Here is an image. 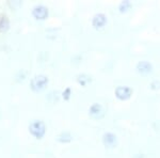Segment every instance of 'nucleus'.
<instances>
[{"instance_id": "1", "label": "nucleus", "mask_w": 160, "mask_h": 158, "mask_svg": "<svg viewBox=\"0 0 160 158\" xmlns=\"http://www.w3.org/2000/svg\"><path fill=\"white\" fill-rule=\"evenodd\" d=\"M49 84V78L46 75L38 74L33 76L30 80V89L34 92H41L46 89Z\"/></svg>"}, {"instance_id": "2", "label": "nucleus", "mask_w": 160, "mask_h": 158, "mask_svg": "<svg viewBox=\"0 0 160 158\" xmlns=\"http://www.w3.org/2000/svg\"><path fill=\"white\" fill-rule=\"evenodd\" d=\"M29 133L35 139H42L46 134V125L41 120H33L29 124Z\"/></svg>"}, {"instance_id": "3", "label": "nucleus", "mask_w": 160, "mask_h": 158, "mask_svg": "<svg viewBox=\"0 0 160 158\" xmlns=\"http://www.w3.org/2000/svg\"><path fill=\"white\" fill-rule=\"evenodd\" d=\"M49 15V10L44 4H38L32 9V16L38 20H45Z\"/></svg>"}, {"instance_id": "4", "label": "nucleus", "mask_w": 160, "mask_h": 158, "mask_svg": "<svg viewBox=\"0 0 160 158\" xmlns=\"http://www.w3.org/2000/svg\"><path fill=\"white\" fill-rule=\"evenodd\" d=\"M89 115L94 120H100L105 116V109L100 104L94 103L89 109Z\"/></svg>"}, {"instance_id": "5", "label": "nucleus", "mask_w": 160, "mask_h": 158, "mask_svg": "<svg viewBox=\"0 0 160 158\" xmlns=\"http://www.w3.org/2000/svg\"><path fill=\"white\" fill-rule=\"evenodd\" d=\"M132 95V89L126 85H120L115 89V96L121 100H126Z\"/></svg>"}, {"instance_id": "6", "label": "nucleus", "mask_w": 160, "mask_h": 158, "mask_svg": "<svg viewBox=\"0 0 160 158\" xmlns=\"http://www.w3.org/2000/svg\"><path fill=\"white\" fill-rule=\"evenodd\" d=\"M102 142L104 145L108 149H113L118 145V138L114 134L112 133H106L102 136Z\"/></svg>"}, {"instance_id": "7", "label": "nucleus", "mask_w": 160, "mask_h": 158, "mask_svg": "<svg viewBox=\"0 0 160 158\" xmlns=\"http://www.w3.org/2000/svg\"><path fill=\"white\" fill-rule=\"evenodd\" d=\"M106 24H107V16L105 14L98 13V14L94 15L92 19V25L95 29H102V27H105Z\"/></svg>"}, {"instance_id": "8", "label": "nucleus", "mask_w": 160, "mask_h": 158, "mask_svg": "<svg viewBox=\"0 0 160 158\" xmlns=\"http://www.w3.org/2000/svg\"><path fill=\"white\" fill-rule=\"evenodd\" d=\"M137 69L142 75H148L151 74L152 71H153V65L148 61H141L137 64Z\"/></svg>"}, {"instance_id": "9", "label": "nucleus", "mask_w": 160, "mask_h": 158, "mask_svg": "<svg viewBox=\"0 0 160 158\" xmlns=\"http://www.w3.org/2000/svg\"><path fill=\"white\" fill-rule=\"evenodd\" d=\"M10 29V19L6 14H0V32H7Z\"/></svg>"}, {"instance_id": "10", "label": "nucleus", "mask_w": 160, "mask_h": 158, "mask_svg": "<svg viewBox=\"0 0 160 158\" xmlns=\"http://www.w3.org/2000/svg\"><path fill=\"white\" fill-rule=\"evenodd\" d=\"M57 140L59 142H61V143H68V142H71L73 140V136H72V134L69 131H62V133L58 135Z\"/></svg>"}, {"instance_id": "11", "label": "nucleus", "mask_w": 160, "mask_h": 158, "mask_svg": "<svg viewBox=\"0 0 160 158\" xmlns=\"http://www.w3.org/2000/svg\"><path fill=\"white\" fill-rule=\"evenodd\" d=\"M77 81H78L79 84H81L82 87H87V85L92 81V78H91V76H89V75L81 74L77 77Z\"/></svg>"}, {"instance_id": "12", "label": "nucleus", "mask_w": 160, "mask_h": 158, "mask_svg": "<svg viewBox=\"0 0 160 158\" xmlns=\"http://www.w3.org/2000/svg\"><path fill=\"white\" fill-rule=\"evenodd\" d=\"M71 95H72V89L69 87H68L62 92V97L64 98V100H68L71 98Z\"/></svg>"}, {"instance_id": "13", "label": "nucleus", "mask_w": 160, "mask_h": 158, "mask_svg": "<svg viewBox=\"0 0 160 158\" xmlns=\"http://www.w3.org/2000/svg\"><path fill=\"white\" fill-rule=\"evenodd\" d=\"M130 6L131 4H130L129 1H124L121 3V6H120V11L121 12H126L130 8Z\"/></svg>"}]
</instances>
